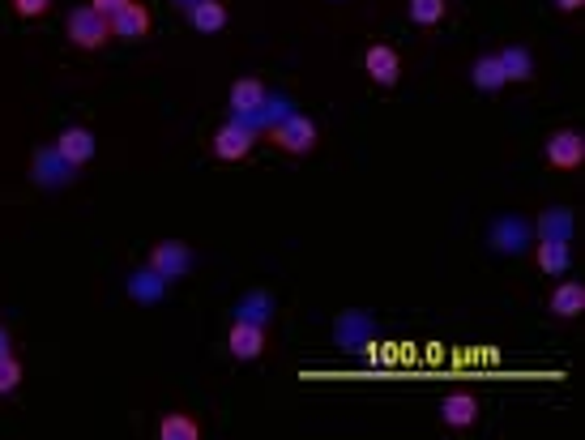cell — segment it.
Here are the masks:
<instances>
[{"label":"cell","instance_id":"obj_11","mask_svg":"<svg viewBox=\"0 0 585 440\" xmlns=\"http://www.w3.org/2000/svg\"><path fill=\"white\" fill-rule=\"evenodd\" d=\"M551 312H556V317H564V321H573V317H581L585 312V287L581 282H560L556 291H551V304H547Z\"/></svg>","mask_w":585,"mask_h":440},{"label":"cell","instance_id":"obj_1","mask_svg":"<svg viewBox=\"0 0 585 440\" xmlns=\"http://www.w3.org/2000/svg\"><path fill=\"white\" fill-rule=\"evenodd\" d=\"M65 30H69V43L82 47V52H99V47L112 43V22H107L99 9H90V5H77L69 13Z\"/></svg>","mask_w":585,"mask_h":440},{"label":"cell","instance_id":"obj_8","mask_svg":"<svg viewBox=\"0 0 585 440\" xmlns=\"http://www.w3.org/2000/svg\"><path fill=\"white\" fill-rule=\"evenodd\" d=\"M227 351H231V359H257L265 351V325L240 317L227 334Z\"/></svg>","mask_w":585,"mask_h":440},{"label":"cell","instance_id":"obj_6","mask_svg":"<svg viewBox=\"0 0 585 440\" xmlns=\"http://www.w3.org/2000/svg\"><path fill=\"white\" fill-rule=\"evenodd\" d=\"M547 163L556 171H577L585 163V137L577 129H560L547 141Z\"/></svg>","mask_w":585,"mask_h":440},{"label":"cell","instance_id":"obj_14","mask_svg":"<svg viewBox=\"0 0 585 440\" xmlns=\"http://www.w3.org/2000/svg\"><path fill=\"white\" fill-rule=\"evenodd\" d=\"M496 56H500L504 82H530L534 77V60H530L526 47H504V52H496Z\"/></svg>","mask_w":585,"mask_h":440},{"label":"cell","instance_id":"obj_2","mask_svg":"<svg viewBox=\"0 0 585 440\" xmlns=\"http://www.w3.org/2000/svg\"><path fill=\"white\" fill-rule=\"evenodd\" d=\"M270 141L282 150V154H312L316 150V141H321V129L308 120V116H287V120H278L274 129H270Z\"/></svg>","mask_w":585,"mask_h":440},{"label":"cell","instance_id":"obj_10","mask_svg":"<svg viewBox=\"0 0 585 440\" xmlns=\"http://www.w3.org/2000/svg\"><path fill=\"white\" fill-rule=\"evenodd\" d=\"M188 22H193V30H201V35H218V30L231 22V13L223 0H193V5H188Z\"/></svg>","mask_w":585,"mask_h":440},{"label":"cell","instance_id":"obj_7","mask_svg":"<svg viewBox=\"0 0 585 440\" xmlns=\"http://www.w3.org/2000/svg\"><path fill=\"white\" fill-rule=\"evenodd\" d=\"M94 150H99V141H94V133L82 129V124H73V129H65V133L56 137V154L69 167H86L94 159Z\"/></svg>","mask_w":585,"mask_h":440},{"label":"cell","instance_id":"obj_5","mask_svg":"<svg viewBox=\"0 0 585 440\" xmlns=\"http://www.w3.org/2000/svg\"><path fill=\"white\" fill-rule=\"evenodd\" d=\"M252 141H257V133H252L248 124L231 120V124H223V129L214 133V159L240 163V159H248V154H252Z\"/></svg>","mask_w":585,"mask_h":440},{"label":"cell","instance_id":"obj_23","mask_svg":"<svg viewBox=\"0 0 585 440\" xmlns=\"http://www.w3.org/2000/svg\"><path fill=\"white\" fill-rule=\"evenodd\" d=\"M0 355H9V329H0Z\"/></svg>","mask_w":585,"mask_h":440},{"label":"cell","instance_id":"obj_21","mask_svg":"<svg viewBox=\"0 0 585 440\" xmlns=\"http://www.w3.org/2000/svg\"><path fill=\"white\" fill-rule=\"evenodd\" d=\"M124 5H129V0H90V9H99L103 18H112V13L124 9Z\"/></svg>","mask_w":585,"mask_h":440},{"label":"cell","instance_id":"obj_15","mask_svg":"<svg viewBox=\"0 0 585 440\" xmlns=\"http://www.w3.org/2000/svg\"><path fill=\"white\" fill-rule=\"evenodd\" d=\"M201 432L205 428L188 411H171L163 423H158V436L163 440H201Z\"/></svg>","mask_w":585,"mask_h":440},{"label":"cell","instance_id":"obj_9","mask_svg":"<svg viewBox=\"0 0 585 440\" xmlns=\"http://www.w3.org/2000/svg\"><path fill=\"white\" fill-rule=\"evenodd\" d=\"M440 419H445V428L466 432L470 423H479V398L474 394H449L445 402H440Z\"/></svg>","mask_w":585,"mask_h":440},{"label":"cell","instance_id":"obj_22","mask_svg":"<svg viewBox=\"0 0 585 440\" xmlns=\"http://www.w3.org/2000/svg\"><path fill=\"white\" fill-rule=\"evenodd\" d=\"M551 5H556L560 13H581V9H585V0H551Z\"/></svg>","mask_w":585,"mask_h":440},{"label":"cell","instance_id":"obj_13","mask_svg":"<svg viewBox=\"0 0 585 440\" xmlns=\"http://www.w3.org/2000/svg\"><path fill=\"white\" fill-rule=\"evenodd\" d=\"M231 107H235V112H261V107H265V86L257 82V77H240V82H235L231 86Z\"/></svg>","mask_w":585,"mask_h":440},{"label":"cell","instance_id":"obj_17","mask_svg":"<svg viewBox=\"0 0 585 440\" xmlns=\"http://www.w3.org/2000/svg\"><path fill=\"white\" fill-rule=\"evenodd\" d=\"M534 261H539L543 274H564L568 270V240H543Z\"/></svg>","mask_w":585,"mask_h":440},{"label":"cell","instance_id":"obj_18","mask_svg":"<svg viewBox=\"0 0 585 440\" xmlns=\"http://www.w3.org/2000/svg\"><path fill=\"white\" fill-rule=\"evenodd\" d=\"M406 13L415 26H440L449 13V0H406Z\"/></svg>","mask_w":585,"mask_h":440},{"label":"cell","instance_id":"obj_19","mask_svg":"<svg viewBox=\"0 0 585 440\" xmlns=\"http://www.w3.org/2000/svg\"><path fill=\"white\" fill-rule=\"evenodd\" d=\"M18 385H22V364L9 351V355H0V394H13Z\"/></svg>","mask_w":585,"mask_h":440},{"label":"cell","instance_id":"obj_3","mask_svg":"<svg viewBox=\"0 0 585 440\" xmlns=\"http://www.w3.org/2000/svg\"><path fill=\"white\" fill-rule=\"evenodd\" d=\"M107 22H112V39H124V43H141V39H150V30H154V18L141 0H129V5L116 9Z\"/></svg>","mask_w":585,"mask_h":440},{"label":"cell","instance_id":"obj_20","mask_svg":"<svg viewBox=\"0 0 585 440\" xmlns=\"http://www.w3.org/2000/svg\"><path fill=\"white\" fill-rule=\"evenodd\" d=\"M9 5H13V13H18V18H43V13L47 9H52V0H9Z\"/></svg>","mask_w":585,"mask_h":440},{"label":"cell","instance_id":"obj_4","mask_svg":"<svg viewBox=\"0 0 585 440\" xmlns=\"http://www.w3.org/2000/svg\"><path fill=\"white\" fill-rule=\"evenodd\" d=\"M363 69H368V82L372 86H398V77H402V56L393 52L389 43H372L368 52H363Z\"/></svg>","mask_w":585,"mask_h":440},{"label":"cell","instance_id":"obj_16","mask_svg":"<svg viewBox=\"0 0 585 440\" xmlns=\"http://www.w3.org/2000/svg\"><path fill=\"white\" fill-rule=\"evenodd\" d=\"M474 86H479V90H487V94H496L500 86H509V82H504V69H500V56L492 52V56H479V60H474Z\"/></svg>","mask_w":585,"mask_h":440},{"label":"cell","instance_id":"obj_12","mask_svg":"<svg viewBox=\"0 0 585 440\" xmlns=\"http://www.w3.org/2000/svg\"><path fill=\"white\" fill-rule=\"evenodd\" d=\"M188 265V248L184 244H158L150 253V274L158 278H180Z\"/></svg>","mask_w":585,"mask_h":440}]
</instances>
